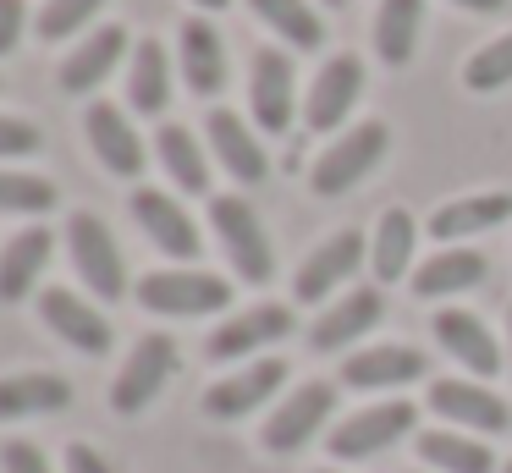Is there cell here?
Segmentation results:
<instances>
[{
  "label": "cell",
  "mask_w": 512,
  "mask_h": 473,
  "mask_svg": "<svg viewBox=\"0 0 512 473\" xmlns=\"http://www.w3.org/2000/svg\"><path fill=\"white\" fill-rule=\"evenodd\" d=\"M210 220H215V237H221L226 259L237 264V281L265 286L276 275V253H270V237L259 226L254 204L237 193H221V198H210Z\"/></svg>",
  "instance_id": "cell-1"
},
{
  "label": "cell",
  "mask_w": 512,
  "mask_h": 473,
  "mask_svg": "<svg viewBox=\"0 0 512 473\" xmlns=\"http://www.w3.org/2000/svg\"><path fill=\"white\" fill-rule=\"evenodd\" d=\"M386 143H391V127H386V121H358L353 132H342V138H336L331 149L314 160L309 187H314L320 198H342L347 187H358V182H364V176L380 165Z\"/></svg>",
  "instance_id": "cell-2"
},
{
  "label": "cell",
  "mask_w": 512,
  "mask_h": 473,
  "mask_svg": "<svg viewBox=\"0 0 512 473\" xmlns=\"http://www.w3.org/2000/svg\"><path fill=\"white\" fill-rule=\"evenodd\" d=\"M67 248H72V264H78V275L89 281V292H94V297H105V303L127 297V264H122V248H116V237L105 231V220H100V215L78 209V215L67 220Z\"/></svg>",
  "instance_id": "cell-3"
},
{
  "label": "cell",
  "mask_w": 512,
  "mask_h": 473,
  "mask_svg": "<svg viewBox=\"0 0 512 473\" xmlns=\"http://www.w3.org/2000/svg\"><path fill=\"white\" fill-rule=\"evenodd\" d=\"M138 303L149 308V314H215V308L232 303V281H221V275L210 270H155L138 281Z\"/></svg>",
  "instance_id": "cell-4"
},
{
  "label": "cell",
  "mask_w": 512,
  "mask_h": 473,
  "mask_svg": "<svg viewBox=\"0 0 512 473\" xmlns=\"http://www.w3.org/2000/svg\"><path fill=\"white\" fill-rule=\"evenodd\" d=\"M171 374H177V341H171L166 330H155V336H144L133 347V358L122 363V374H116V385H111V407L122 418L144 413V407L166 391Z\"/></svg>",
  "instance_id": "cell-5"
},
{
  "label": "cell",
  "mask_w": 512,
  "mask_h": 473,
  "mask_svg": "<svg viewBox=\"0 0 512 473\" xmlns=\"http://www.w3.org/2000/svg\"><path fill=\"white\" fill-rule=\"evenodd\" d=\"M39 319H45V325L56 330L67 347H78L83 358H100V352H111V319H105L94 303H83L78 292H67V286H50V292H39Z\"/></svg>",
  "instance_id": "cell-6"
},
{
  "label": "cell",
  "mask_w": 512,
  "mask_h": 473,
  "mask_svg": "<svg viewBox=\"0 0 512 473\" xmlns=\"http://www.w3.org/2000/svg\"><path fill=\"white\" fill-rule=\"evenodd\" d=\"M331 407H336V385H331V380H303L298 391L281 396V407L270 413L265 446H270V451H298L303 440H309L314 429L331 418Z\"/></svg>",
  "instance_id": "cell-7"
},
{
  "label": "cell",
  "mask_w": 512,
  "mask_h": 473,
  "mask_svg": "<svg viewBox=\"0 0 512 473\" xmlns=\"http://www.w3.org/2000/svg\"><path fill=\"white\" fill-rule=\"evenodd\" d=\"M413 402H380V407H364V413H353L342 429L331 435V457L342 462H358V457H375V451H386L391 440H402L413 429Z\"/></svg>",
  "instance_id": "cell-8"
},
{
  "label": "cell",
  "mask_w": 512,
  "mask_h": 473,
  "mask_svg": "<svg viewBox=\"0 0 512 473\" xmlns=\"http://www.w3.org/2000/svg\"><path fill=\"white\" fill-rule=\"evenodd\" d=\"M430 407L457 429H474V435H496V429L512 424V407L501 402L490 385H474V380H435L430 385Z\"/></svg>",
  "instance_id": "cell-9"
},
{
  "label": "cell",
  "mask_w": 512,
  "mask_h": 473,
  "mask_svg": "<svg viewBox=\"0 0 512 473\" xmlns=\"http://www.w3.org/2000/svg\"><path fill=\"white\" fill-rule=\"evenodd\" d=\"M380 319H386V297H380V286H353L342 303H331L320 319H314L309 347L314 352H342V347H353L358 336H369Z\"/></svg>",
  "instance_id": "cell-10"
},
{
  "label": "cell",
  "mask_w": 512,
  "mask_h": 473,
  "mask_svg": "<svg viewBox=\"0 0 512 473\" xmlns=\"http://www.w3.org/2000/svg\"><path fill=\"white\" fill-rule=\"evenodd\" d=\"M133 220L149 231V242H155L160 253H171V259H199L204 237H199V226H193L188 209H182L171 193L138 187V193H133Z\"/></svg>",
  "instance_id": "cell-11"
},
{
  "label": "cell",
  "mask_w": 512,
  "mask_h": 473,
  "mask_svg": "<svg viewBox=\"0 0 512 473\" xmlns=\"http://www.w3.org/2000/svg\"><path fill=\"white\" fill-rule=\"evenodd\" d=\"M358 88H364V61H358V55H331V61L320 66V77H314V88H309L303 121H309L314 132L342 127L347 110L358 105Z\"/></svg>",
  "instance_id": "cell-12"
},
{
  "label": "cell",
  "mask_w": 512,
  "mask_h": 473,
  "mask_svg": "<svg viewBox=\"0 0 512 473\" xmlns=\"http://www.w3.org/2000/svg\"><path fill=\"white\" fill-rule=\"evenodd\" d=\"M281 380H287V358H259V363H248V369L215 380L210 391H204V413L210 418H243V413H254L265 396H276Z\"/></svg>",
  "instance_id": "cell-13"
},
{
  "label": "cell",
  "mask_w": 512,
  "mask_h": 473,
  "mask_svg": "<svg viewBox=\"0 0 512 473\" xmlns=\"http://www.w3.org/2000/svg\"><path fill=\"white\" fill-rule=\"evenodd\" d=\"M292 325H298V319H292V308H281V303L243 308V314L226 319V325L210 336V358L232 363V358H243V352H259V347H270V341L292 336Z\"/></svg>",
  "instance_id": "cell-14"
},
{
  "label": "cell",
  "mask_w": 512,
  "mask_h": 473,
  "mask_svg": "<svg viewBox=\"0 0 512 473\" xmlns=\"http://www.w3.org/2000/svg\"><path fill=\"white\" fill-rule=\"evenodd\" d=\"M358 264H364V231H336V237H325L320 248L303 259L292 292H298V303H320V297L331 292V286H342Z\"/></svg>",
  "instance_id": "cell-15"
},
{
  "label": "cell",
  "mask_w": 512,
  "mask_h": 473,
  "mask_svg": "<svg viewBox=\"0 0 512 473\" xmlns=\"http://www.w3.org/2000/svg\"><path fill=\"white\" fill-rule=\"evenodd\" d=\"M424 369H430V358H424V352L386 341V347H369V352H347L342 385H358V391H391V385L424 380Z\"/></svg>",
  "instance_id": "cell-16"
},
{
  "label": "cell",
  "mask_w": 512,
  "mask_h": 473,
  "mask_svg": "<svg viewBox=\"0 0 512 473\" xmlns=\"http://www.w3.org/2000/svg\"><path fill=\"white\" fill-rule=\"evenodd\" d=\"M254 121L265 132H287L292 127V105H298V88H292V61L281 50H254Z\"/></svg>",
  "instance_id": "cell-17"
},
{
  "label": "cell",
  "mask_w": 512,
  "mask_h": 473,
  "mask_svg": "<svg viewBox=\"0 0 512 473\" xmlns=\"http://www.w3.org/2000/svg\"><path fill=\"white\" fill-rule=\"evenodd\" d=\"M83 127H89V143H94V154H100V165L111 176H138L144 171V143H138L133 121H127L116 105H105V99L89 105Z\"/></svg>",
  "instance_id": "cell-18"
},
{
  "label": "cell",
  "mask_w": 512,
  "mask_h": 473,
  "mask_svg": "<svg viewBox=\"0 0 512 473\" xmlns=\"http://www.w3.org/2000/svg\"><path fill=\"white\" fill-rule=\"evenodd\" d=\"M122 55H127V28L105 22L100 33H89V39L61 61V94H89V88H100L105 77L116 72Z\"/></svg>",
  "instance_id": "cell-19"
},
{
  "label": "cell",
  "mask_w": 512,
  "mask_h": 473,
  "mask_svg": "<svg viewBox=\"0 0 512 473\" xmlns=\"http://www.w3.org/2000/svg\"><path fill=\"white\" fill-rule=\"evenodd\" d=\"M435 341H441V347L452 352L463 369H474L479 380H490V374L501 369L496 336L485 330V319L463 314V308H441V314H435Z\"/></svg>",
  "instance_id": "cell-20"
},
{
  "label": "cell",
  "mask_w": 512,
  "mask_h": 473,
  "mask_svg": "<svg viewBox=\"0 0 512 473\" xmlns=\"http://www.w3.org/2000/svg\"><path fill=\"white\" fill-rule=\"evenodd\" d=\"M50 248H56V237H50L45 226L17 231V237L0 248V303H23V297L34 292L39 270L50 264Z\"/></svg>",
  "instance_id": "cell-21"
},
{
  "label": "cell",
  "mask_w": 512,
  "mask_h": 473,
  "mask_svg": "<svg viewBox=\"0 0 512 473\" xmlns=\"http://www.w3.org/2000/svg\"><path fill=\"white\" fill-rule=\"evenodd\" d=\"M204 132H210L215 160H221L226 171L237 176V182H265V171H270L265 149H259V138H254V132H248L237 116H232V110H210Z\"/></svg>",
  "instance_id": "cell-22"
},
{
  "label": "cell",
  "mask_w": 512,
  "mask_h": 473,
  "mask_svg": "<svg viewBox=\"0 0 512 473\" xmlns=\"http://www.w3.org/2000/svg\"><path fill=\"white\" fill-rule=\"evenodd\" d=\"M177 44H182V77H188L193 94H221L226 88V44H221V33H215L204 17H188Z\"/></svg>",
  "instance_id": "cell-23"
},
{
  "label": "cell",
  "mask_w": 512,
  "mask_h": 473,
  "mask_svg": "<svg viewBox=\"0 0 512 473\" xmlns=\"http://www.w3.org/2000/svg\"><path fill=\"white\" fill-rule=\"evenodd\" d=\"M72 385L61 374H6L0 380V424L6 418H34V413H67Z\"/></svg>",
  "instance_id": "cell-24"
},
{
  "label": "cell",
  "mask_w": 512,
  "mask_h": 473,
  "mask_svg": "<svg viewBox=\"0 0 512 473\" xmlns=\"http://www.w3.org/2000/svg\"><path fill=\"white\" fill-rule=\"evenodd\" d=\"M490 270V259L479 248H441L435 259L419 264V275H413V292L419 297H452V292H468V286H479Z\"/></svg>",
  "instance_id": "cell-25"
},
{
  "label": "cell",
  "mask_w": 512,
  "mask_h": 473,
  "mask_svg": "<svg viewBox=\"0 0 512 473\" xmlns=\"http://www.w3.org/2000/svg\"><path fill=\"white\" fill-rule=\"evenodd\" d=\"M512 215V193H474V198H457V204H441L430 215V237L457 242V237H474V231H490Z\"/></svg>",
  "instance_id": "cell-26"
},
{
  "label": "cell",
  "mask_w": 512,
  "mask_h": 473,
  "mask_svg": "<svg viewBox=\"0 0 512 473\" xmlns=\"http://www.w3.org/2000/svg\"><path fill=\"white\" fill-rule=\"evenodd\" d=\"M424 28V0H380L375 11V50L386 66H408Z\"/></svg>",
  "instance_id": "cell-27"
},
{
  "label": "cell",
  "mask_w": 512,
  "mask_h": 473,
  "mask_svg": "<svg viewBox=\"0 0 512 473\" xmlns=\"http://www.w3.org/2000/svg\"><path fill=\"white\" fill-rule=\"evenodd\" d=\"M413 242H419V226H413L408 209H386L375 226V242H369V259H375V281H402L413 264Z\"/></svg>",
  "instance_id": "cell-28"
},
{
  "label": "cell",
  "mask_w": 512,
  "mask_h": 473,
  "mask_svg": "<svg viewBox=\"0 0 512 473\" xmlns=\"http://www.w3.org/2000/svg\"><path fill=\"white\" fill-rule=\"evenodd\" d=\"M419 457L441 473H496V457H490L485 440H463L457 429H424Z\"/></svg>",
  "instance_id": "cell-29"
},
{
  "label": "cell",
  "mask_w": 512,
  "mask_h": 473,
  "mask_svg": "<svg viewBox=\"0 0 512 473\" xmlns=\"http://www.w3.org/2000/svg\"><path fill=\"white\" fill-rule=\"evenodd\" d=\"M127 99H133V110H144V116H160V110H166V99H171V55L160 50L155 39H144L133 50Z\"/></svg>",
  "instance_id": "cell-30"
},
{
  "label": "cell",
  "mask_w": 512,
  "mask_h": 473,
  "mask_svg": "<svg viewBox=\"0 0 512 473\" xmlns=\"http://www.w3.org/2000/svg\"><path fill=\"white\" fill-rule=\"evenodd\" d=\"M155 149H160V160H166L171 182L182 193H210V160H204V149L193 143L188 127H160Z\"/></svg>",
  "instance_id": "cell-31"
},
{
  "label": "cell",
  "mask_w": 512,
  "mask_h": 473,
  "mask_svg": "<svg viewBox=\"0 0 512 473\" xmlns=\"http://www.w3.org/2000/svg\"><path fill=\"white\" fill-rule=\"evenodd\" d=\"M248 6H254V17H265L281 33V44H292V50H320L325 22L314 17L309 0H248Z\"/></svg>",
  "instance_id": "cell-32"
},
{
  "label": "cell",
  "mask_w": 512,
  "mask_h": 473,
  "mask_svg": "<svg viewBox=\"0 0 512 473\" xmlns=\"http://www.w3.org/2000/svg\"><path fill=\"white\" fill-rule=\"evenodd\" d=\"M0 209L6 215H50L56 209V187H50V176L0 171Z\"/></svg>",
  "instance_id": "cell-33"
},
{
  "label": "cell",
  "mask_w": 512,
  "mask_h": 473,
  "mask_svg": "<svg viewBox=\"0 0 512 473\" xmlns=\"http://www.w3.org/2000/svg\"><path fill=\"white\" fill-rule=\"evenodd\" d=\"M463 83L474 88V94H496V88L512 83V33H501L496 44H485V50L463 66Z\"/></svg>",
  "instance_id": "cell-34"
},
{
  "label": "cell",
  "mask_w": 512,
  "mask_h": 473,
  "mask_svg": "<svg viewBox=\"0 0 512 473\" xmlns=\"http://www.w3.org/2000/svg\"><path fill=\"white\" fill-rule=\"evenodd\" d=\"M100 6L105 0H50V6L39 11V39H67V33H78Z\"/></svg>",
  "instance_id": "cell-35"
},
{
  "label": "cell",
  "mask_w": 512,
  "mask_h": 473,
  "mask_svg": "<svg viewBox=\"0 0 512 473\" xmlns=\"http://www.w3.org/2000/svg\"><path fill=\"white\" fill-rule=\"evenodd\" d=\"M34 149H39V127H34V121L0 116V160H12V154H34Z\"/></svg>",
  "instance_id": "cell-36"
},
{
  "label": "cell",
  "mask_w": 512,
  "mask_h": 473,
  "mask_svg": "<svg viewBox=\"0 0 512 473\" xmlns=\"http://www.w3.org/2000/svg\"><path fill=\"white\" fill-rule=\"evenodd\" d=\"M0 468L6 473H50V462L34 440H6V446H0Z\"/></svg>",
  "instance_id": "cell-37"
},
{
  "label": "cell",
  "mask_w": 512,
  "mask_h": 473,
  "mask_svg": "<svg viewBox=\"0 0 512 473\" xmlns=\"http://www.w3.org/2000/svg\"><path fill=\"white\" fill-rule=\"evenodd\" d=\"M23 22H28V6H23V0H0V55L17 50V39H23Z\"/></svg>",
  "instance_id": "cell-38"
},
{
  "label": "cell",
  "mask_w": 512,
  "mask_h": 473,
  "mask_svg": "<svg viewBox=\"0 0 512 473\" xmlns=\"http://www.w3.org/2000/svg\"><path fill=\"white\" fill-rule=\"evenodd\" d=\"M67 473H111V468H105V457L94 446H72L67 451Z\"/></svg>",
  "instance_id": "cell-39"
},
{
  "label": "cell",
  "mask_w": 512,
  "mask_h": 473,
  "mask_svg": "<svg viewBox=\"0 0 512 473\" xmlns=\"http://www.w3.org/2000/svg\"><path fill=\"white\" fill-rule=\"evenodd\" d=\"M457 6H468V11H501L507 0H457Z\"/></svg>",
  "instance_id": "cell-40"
},
{
  "label": "cell",
  "mask_w": 512,
  "mask_h": 473,
  "mask_svg": "<svg viewBox=\"0 0 512 473\" xmlns=\"http://www.w3.org/2000/svg\"><path fill=\"white\" fill-rule=\"evenodd\" d=\"M199 11H221V6H232V0H193Z\"/></svg>",
  "instance_id": "cell-41"
},
{
  "label": "cell",
  "mask_w": 512,
  "mask_h": 473,
  "mask_svg": "<svg viewBox=\"0 0 512 473\" xmlns=\"http://www.w3.org/2000/svg\"><path fill=\"white\" fill-rule=\"evenodd\" d=\"M325 6H342V0H325Z\"/></svg>",
  "instance_id": "cell-42"
},
{
  "label": "cell",
  "mask_w": 512,
  "mask_h": 473,
  "mask_svg": "<svg viewBox=\"0 0 512 473\" xmlns=\"http://www.w3.org/2000/svg\"><path fill=\"white\" fill-rule=\"evenodd\" d=\"M507 473H512V462H507Z\"/></svg>",
  "instance_id": "cell-43"
},
{
  "label": "cell",
  "mask_w": 512,
  "mask_h": 473,
  "mask_svg": "<svg viewBox=\"0 0 512 473\" xmlns=\"http://www.w3.org/2000/svg\"><path fill=\"white\" fill-rule=\"evenodd\" d=\"M320 473H331V468H320Z\"/></svg>",
  "instance_id": "cell-44"
},
{
  "label": "cell",
  "mask_w": 512,
  "mask_h": 473,
  "mask_svg": "<svg viewBox=\"0 0 512 473\" xmlns=\"http://www.w3.org/2000/svg\"><path fill=\"white\" fill-rule=\"evenodd\" d=\"M507 325H512V319H507Z\"/></svg>",
  "instance_id": "cell-45"
}]
</instances>
